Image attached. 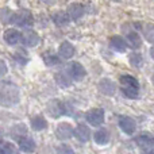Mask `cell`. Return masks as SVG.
I'll list each match as a JSON object with an SVG mask.
<instances>
[{
	"mask_svg": "<svg viewBox=\"0 0 154 154\" xmlns=\"http://www.w3.org/2000/svg\"><path fill=\"white\" fill-rule=\"evenodd\" d=\"M73 134H75V130L69 123H61L56 130V135L58 139H69Z\"/></svg>",
	"mask_w": 154,
	"mask_h": 154,
	"instance_id": "12",
	"label": "cell"
},
{
	"mask_svg": "<svg viewBox=\"0 0 154 154\" xmlns=\"http://www.w3.org/2000/svg\"><path fill=\"white\" fill-rule=\"evenodd\" d=\"M112 2H120V0H112Z\"/></svg>",
	"mask_w": 154,
	"mask_h": 154,
	"instance_id": "34",
	"label": "cell"
},
{
	"mask_svg": "<svg viewBox=\"0 0 154 154\" xmlns=\"http://www.w3.org/2000/svg\"><path fill=\"white\" fill-rule=\"evenodd\" d=\"M4 41L8 45H16L19 41H22V34L15 29H8L4 32Z\"/></svg>",
	"mask_w": 154,
	"mask_h": 154,
	"instance_id": "15",
	"label": "cell"
},
{
	"mask_svg": "<svg viewBox=\"0 0 154 154\" xmlns=\"http://www.w3.org/2000/svg\"><path fill=\"white\" fill-rule=\"evenodd\" d=\"M127 45L133 49H139L142 45V39L137 32H130L127 34Z\"/></svg>",
	"mask_w": 154,
	"mask_h": 154,
	"instance_id": "21",
	"label": "cell"
},
{
	"mask_svg": "<svg viewBox=\"0 0 154 154\" xmlns=\"http://www.w3.org/2000/svg\"><path fill=\"white\" fill-rule=\"evenodd\" d=\"M150 154H154V146L152 147V150H150Z\"/></svg>",
	"mask_w": 154,
	"mask_h": 154,
	"instance_id": "32",
	"label": "cell"
},
{
	"mask_svg": "<svg viewBox=\"0 0 154 154\" xmlns=\"http://www.w3.org/2000/svg\"><path fill=\"white\" fill-rule=\"evenodd\" d=\"M68 14L73 20H77L84 15V5L80 4V3H70L69 7H68Z\"/></svg>",
	"mask_w": 154,
	"mask_h": 154,
	"instance_id": "14",
	"label": "cell"
},
{
	"mask_svg": "<svg viewBox=\"0 0 154 154\" xmlns=\"http://www.w3.org/2000/svg\"><path fill=\"white\" fill-rule=\"evenodd\" d=\"M153 84H154V75H153Z\"/></svg>",
	"mask_w": 154,
	"mask_h": 154,
	"instance_id": "35",
	"label": "cell"
},
{
	"mask_svg": "<svg viewBox=\"0 0 154 154\" xmlns=\"http://www.w3.org/2000/svg\"><path fill=\"white\" fill-rule=\"evenodd\" d=\"M135 142L142 150L145 152H150L152 147L154 146V138L149 133H142L135 138Z\"/></svg>",
	"mask_w": 154,
	"mask_h": 154,
	"instance_id": "7",
	"label": "cell"
},
{
	"mask_svg": "<svg viewBox=\"0 0 154 154\" xmlns=\"http://www.w3.org/2000/svg\"><path fill=\"white\" fill-rule=\"evenodd\" d=\"M128 60H130V64L133 65L134 68H141L142 65H143V57H142L141 53L134 51V53H131L130 56H128Z\"/></svg>",
	"mask_w": 154,
	"mask_h": 154,
	"instance_id": "22",
	"label": "cell"
},
{
	"mask_svg": "<svg viewBox=\"0 0 154 154\" xmlns=\"http://www.w3.org/2000/svg\"><path fill=\"white\" fill-rule=\"evenodd\" d=\"M19 100V91L14 84L0 82V104L11 106L16 104Z\"/></svg>",
	"mask_w": 154,
	"mask_h": 154,
	"instance_id": "1",
	"label": "cell"
},
{
	"mask_svg": "<svg viewBox=\"0 0 154 154\" xmlns=\"http://www.w3.org/2000/svg\"><path fill=\"white\" fill-rule=\"evenodd\" d=\"M119 127L125 134H127V135H133V134L135 133L137 125H135V122H134L133 118L122 115V116H119Z\"/></svg>",
	"mask_w": 154,
	"mask_h": 154,
	"instance_id": "5",
	"label": "cell"
},
{
	"mask_svg": "<svg viewBox=\"0 0 154 154\" xmlns=\"http://www.w3.org/2000/svg\"><path fill=\"white\" fill-rule=\"evenodd\" d=\"M56 81H57V84H58L60 87H62V88L69 87V85H70L69 79H68L65 75H62V73H57V75H56Z\"/></svg>",
	"mask_w": 154,
	"mask_h": 154,
	"instance_id": "26",
	"label": "cell"
},
{
	"mask_svg": "<svg viewBox=\"0 0 154 154\" xmlns=\"http://www.w3.org/2000/svg\"><path fill=\"white\" fill-rule=\"evenodd\" d=\"M99 91L106 96H112L115 93V91H116V85H115V82L112 80L103 79L99 82Z\"/></svg>",
	"mask_w": 154,
	"mask_h": 154,
	"instance_id": "9",
	"label": "cell"
},
{
	"mask_svg": "<svg viewBox=\"0 0 154 154\" xmlns=\"http://www.w3.org/2000/svg\"><path fill=\"white\" fill-rule=\"evenodd\" d=\"M58 53H60V57H61V58L69 60V58H72L73 54H75V48H73V45L69 42H62L61 45H60Z\"/></svg>",
	"mask_w": 154,
	"mask_h": 154,
	"instance_id": "18",
	"label": "cell"
},
{
	"mask_svg": "<svg viewBox=\"0 0 154 154\" xmlns=\"http://www.w3.org/2000/svg\"><path fill=\"white\" fill-rule=\"evenodd\" d=\"M120 85L123 89H133V91H139V82L135 77L130 75H123L120 77Z\"/></svg>",
	"mask_w": 154,
	"mask_h": 154,
	"instance_id": "10",
	"label": "cell"
},
{
	"mask_svg": "<svg viewBox=\"0 0 154 154\" xmlns=\"http://www.w3.org/2000/svg\"><path fill=\"white\" fill-rule=\"evenodd\" d=\"M48 111L53 118H60L65 114V104L61 100L53 99L48 103Z\"/></svg>",
	"mask_w": 154,
	"mask_h": 154,
	"instance_id": "6",
	"label": "cell"
},
{
	"mask_svg": "<svg viewBox=\"0 0 154 154\" xmlns=\"http://www.w3.org/2000/svg\"><path fill=\"white\" fill-rule=\"evenodd\" d=\"M22 42H23V45L26 46V48H34V46H37L38 42H39V37H38V34L35 31L27 30V31L22 35Z\"/></svg>",
	"mask_w": 154,
	"mask_h": 154,
	"instance_id": "11",
	"label": "cell"
},
{
	"mask_svg": "<svg viewBox=\"0 0 154 154\" xmlns=\"http://www.w3.org/2000/svg\"><path fill=\"white\" fill-rule=\"evenodd\" d=\"M57 154H75V152H73V149L69 145L62 143L57 147Z\"/></svg>",
	"mask_w": 154,
	"mask_h": 154,
	"instance_id": "27",
	"label": "cell"
},
{
	"mask_svg": "<svg viewBox=\"0 0 154 154\" xmlns=\"http://www.w3.org/2000/svg\"><path fill=\"white\" fill-rule=\"evenodd\" d=\"M109 46L114 49L115 51H119V53H123L126 51V48H127V42L125 41V38L119 37V35H115V37L111 38L109 41Z\"/></svg>",
	"mask_w": 154,
	"mask_h": 154,
	"instance_id": "16",
	"label": "cell"
},
{
	"mask_svg": "<svg viewBox=\"0 0 154 154\" xmlns=\"http://www.w3.org/2000/svg\"><path fill=\"white\" fill-rule=\"evenodd\" d=\"M5 73H7V65H5V62L3 60H0V77L4 76Z\"/></svg>",
	"mask_w": 154,
	"mask_h": 154,
	"instance_id": "29",
	"label": "cell"
},
{
	"mask_svg": "<svg viewBox=\"0 0 154 154\" xmlns=\"http://www.w3.org/2000/svg\"><path fill=\"white\" fill-rule=\"evenodd\" d=\"M30 126H31V128L35 131H42L48 127V122H46V119L42 115H35V116H32L31 120H30Z\"/></svg>",
	"mask_w": 154,
	"mask_h": 154,
	"instance_id": "17",
	"label": "cell"
},
{
	"mask_svg": "<svg viewBox=\"0 0 154 154\" xmlns=\"http://www.w3.org/2000/svg\"><path fill=\"white\" fill-rule=\"evenodd\" d=\"M122 92H123V95H125L126 97H128V99H137V97H138V95H139V91L123 89V88H122Z\"/></svg>",
	"mask_w": 154,
	"mask_h": 154,
	"instance_id": "28",
	"label": "cell"
},
{
	"mask_svg": "<svg viewBox=\"0 0 154 154\" xmlns=\"http://www.w3.org/2000/svg\"><path fill=\"white\" fill-rule=\"evenodd\" d=\"M41 2L45 4H53V3H56V0H41Z\"/></svg>",
	"mask_w": 154,
	"mask_h": 154,
	"instance_id": "30",
	"label": "cell"
},
{
	"mask_svg": "<svg viewBox=\"0 0 154 154\" xmlns=\"http://www.w3.org/2000/svg\"><path fill=\"white\" fill-rule=\"evenodd\" d=\"M143 35L147 42L154 43V24H147L143 29Z\"/></svg>",
	"mask_w": 154,
	"mask_h": 154,
	"instance_id": "24",
	"label": "cell"
},
{
	"mask_svg": "<svg viewBox=\"0 0 154 154\" xmlns=\"http://www.w3.org/2000/svg\"><path fill=\"white\" fill-rule=\"evenodd\" d=\"M42 57H43V61H45V64L48 65V66H54V65H57L60 62L58 57L53 53H45Z\"/></svg>",
	"mask_w": 154,
	"mask_h": 154,
	"instance_id": "23",
	"label": "cell"
},
{
	"mask_svg": "<svg viewBox=\"0 0 154 154\" xmlns=\"http://www.w3.org/2000/svg\"><path fill=\"white\" fill-rule=\"evenodd\" d=\"M73 135L76 137L77 141L80 142H88L91 138V130L87 125H79L75 128V134Z\"/></svg>",
	"mask_w": 154,
	"mask_h": 154,
	"instance_id": "13",
	"label": "cell"
},
{
	"mask_svg": "<svg viewBox=\"0 0 154 154\" xmlns=\"http://www.w3.org/2000/svg\"><path fill=\"white\" fill-rule=\"evenodd\" d=\"M70 16L68 12H64V11H58V12L53 14V22L57 24V26H66V24L70 23Z\"/></svg>",
	"mask_w": 154,
	"mask_h": 154,
	"instance_id": "19",
	"label": "cell"
},
{
	"mask_svg": "<svg viewBox=\"0 0 154 154\" xmlns=\"http://www.w3.org/2000/svg\"><path fill=\"white\" fill-rule=\"evenodd\" d=\"M150 56H152V58L154 60V46H153L152 49H150Z\"/></svg>",
	"mask_w": 154,
	"mask_h": 154,
	"instance_id": "31",
	"label": "cell"
},
{
	"mask_svg": "<svg viewBox=\"0 0 154 154\" xmlns=\"http://www.w3.org/2000/svg\"><path fill=\"white\" fill-rule=\"evenodd\" d=\"M18 146L19 149L22 150L23 153H34L35 152V147H37V145H35L34 139L30 138V137H26V135H22L18 138Z\"/></svg>",
	"mask_w": 154,
	"mask_h": 154,
	"instance_id": "8",
	"label": "cell"
},
{
	"mask_svg": "<svg viewBox=\"0 0 154 154\" xmlns=\"http://www.w3.org/2000/svg\"><path fill=\"white\" fill-rule=\"evenodd\" d=\"M0 20L4 22V23H12L14 12L10 10H2L0 11Z\"/></svg>",
	"mask_w": 154,
	"mask_h": 154,
	"instance_id": "25",
	"label": "cell"
},
{
	"mask_svg": "<svg viewBox=\"0 0 154 154\" xmlns=\"http://www.w3.org/2000/svg\"><path fill=\"white\" fill-rule=\"evenodd\" d=\"M87 122L89 125L95 126V127H99L104 123V111L101 108H93L89 109L87 112Z\"/></svg>",
	"mask_w": 154,
	"mask_h": 154,
	"instance_id": "4",
	"label": "cell"
},
{
	"mask_svg": "<svg viewBox=\"0 0 154 154\" xmlns=\"http://www.w3.org/2000/svg\"><path fill=\"white\" fill-rule=\"evenodd\" d=\"M66 73L69 75V77L72 80H75V81H80V80L84 79L85 76V69L84 66H82L80 62H69L66 66Z\"/></svg>",
	"mask_w": 154,
	"mask_h": 154,
	"instance_id": "3",
	"label": "cell"
},
{
	"mask_svg": "<svg viewBox=\"0 0 154 154\" xmlns=\"http://www.w3.org/2000/svg\"><path fill=\"white\" fill-rule=\"evenodd\" d=\"M93 139H95V142L97 145H106L109 142V134L106 128H100V130H97L95 133Z\"/></svg>",
	"mask_w": 154,
	"mask_h": 154,
	"instance_id": "20",
	"label": "cell"
},
{
	"mask_svg": "<svg viewBox=\"0 0 154 154\" xmlns=\"http://www.w3.org/2000/svg\"><path fill=\"white\" fill-rule=\"evenodd\" d=\"M14 24L16 26H20V27H31L34 24V18H32V14L30 11L26 10H22L19 12L14 14Z\"/></svg>",
	"mask_w": 154,
	"mask_h": 154,
	"instance_id": "2",
	"label": "cell"
},
{
	"mask_svg": "<svg viewBox=\"0 0 154 154\" xmlns=\"http://www.w3.org/2000/svg\"><path fill=\"white\" fill-rule=\"evenodd\" d=\"M0 154H5V153H4V150H3V149H0Z\"/></svg>",
	"mask_w": 154,
	"mask_h": 154,
	"instance_id": "33",
	"label": "cell"
}]
</instances>
